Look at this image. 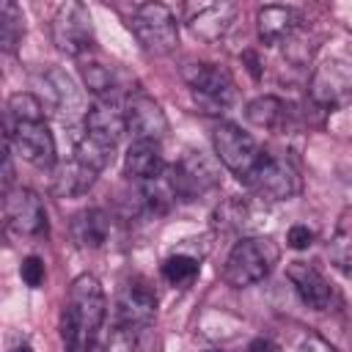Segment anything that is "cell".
Masks as SVG:
<instances>
[{
	"instance_id": "cell-1",
	"label": "cell",
	"mask_w": 352,
	"mask_h": 352,
	"mask_svg": "<svg viewBox=\"0 0 352 352\" xmlns=\"http://www.w3.org/2000/svg\"><path fill=\"white\" fill-rule=\"evenodd\" d=\"M104 314H107V300L99 280L88 272L77 275L72 280L69 300L63 305V319H60V338L66 352H85V346L96 341Z\"/></svg>"
},
{
	"instance_id": "cell-2",
	"label": "cell",
	"mask_w": 352,
	"mask_h": 352,
	"mask_svg": "<svg viewBox=\"0 0 352 352\" xmlns=\"http://www.w3.org/2000/svg\"><path fill=\"white\" fill-rule=\"evenodd\" d=\"M278 256L280 250L270 236H242L226 258L223 280L234 289L253 286L272 272V267L278 264Z\"/></svg>"
},
{
	"instance_id": "cell-3",
	"label": "cell",
	"mask_w": 352,
	"mask_h": 352,
	"mask_svg": "<svg viewBox=\"0 0 352 352\" xmlns=\"http://www.w3.org/2000/svg\"><path fill=\"white\" fill-rule=\"evenodd\" d=\"M129 28H132L135 38L140 41V47L146 52H151V55H168L179 44L176 16L162 3H140V6H135Z\"/></svg>"
},
{
	"instance_id": "cell-4",
	"label": "cell",
	"mask_w": 352,
	"mask_h": 352,
	"mask_svg": "<svg viewBox=\"0 0 352 352\" xmlns=\"http://www.w3.org/2000/svg\"><path fill=\"white\" fill-rule=\"evenodd\" d=\"M212 146H214L217 160L239 182H248L250 173L256 170V165L264 157V151L256 146V140L248 132H242L236 124H228V121L214 124V129H212Z\"/></svg>"
},
{
	"instance_id": "cell-5",
	"label": "cell",
	"mask_w": 352,
	"mask_h": 352,
	"mask_svg": "<svg viewBox=\"0 0 352 352\" xmlns=\"http://www.w3.org/2000/svg\"><path fill=\"white\" fill-rule=\"evenodd\" d=\"M50 33H52V44L72 58H82L96 41L91 11L77 0L58 6L52 25H50Z\"/></svg>"
},
{
	"instance_id": "cell-6",
	"label": "cell",
	"mask_w": 352,
	"mask_h": 352,
	"mask_svg": "<svg viewBox=\"0 0 352 352\" xmlns=\"http://www.w3.org/2000/svg\"><path fill=\"white\" fill-rule=\"evenodd\" d=\"M245 184L261 201H289V198L300 195V190H302V179H300L297 168L289 160L270 157V154L261 157V162L256 165V170L250 173V179Z\"/></svg>"
},
{
	"instance_id": "cell-7",
	"label": "cell",
	"mask_w": 352,
	"mask_h": 352,
	"mask_svg": "<svg viewBox=\"0 0 352 352\" xmlns=\"http://www.w3.org/2000/svg\"><path fill=\"white\" fill-rule=\"evenodd\" d=\"M182 77L192 88L195 99L201 104L212 107L214 113L228 107L236 99V85H234L231 74L214 63H187L182 69Z\"/></svg>"
},
{
	"instance_id": "cell-8",
	"label": "cell",
	"mask_w": 352,
	"mask_h": 352,
	"mask_svg": "<svg viewBox=\"0 0 352 352\" xmlns=\"http://www.w3.org/2000/svg\"><path fill=\"white\" fill-rule=\"evenodd\" d=\"M308 96L322 110H333L341 102H346L352 96V63L341 58H330L319 63L311 74Z\"/></svg>"
},
{
	"instance_id": "cell-9",
	"label": "cell",
	"mask_w": 352,
	"mask_h": 352,
	"mask_svg": "<svg viewBox=\"0 0 352 352\" xmlns=\"http://www.w3.org/2000/svg\"><path fill=\"white\" fill-rule=\"evenodd\" d=\"M8 146L30 165L36 168H55V138L47 129L44 121H25V124H8L6 126Z\"/></svg>"
},
{
	"instance_id": "cell-10",
	"label": "cell",
	"mask_w": 352,
	"mask_h": 352,
	"mask_svg": "<svg viewBox=\"0 0 352 352\" xmlns=\"http://www.w3.org/2000/svg\"><path fill=\"white\" fill-rule=\"evenodd\" d=\"M6 226L19 236H33L47 228V212L41 198L28 187H11L3 198Z\"/></svg>"
},
{
	"instance_id": "cell-11",
	"label": "cell",
	"mask_w": 352,
	"mask_h": 352,
	"mask_svg": "<svg viewBox=\"0 0 352 352\" xmlns=\"http://www.w3.org/2000/svg\"><path fill=\"white\" fill-rule=\"evenodd\" d=\"M154 314H157V294H154V289L143 278H135V280L124 283V289L118 294V302H116L118 327L121 330L148 327Z\"/></svg>"
},
{
	"instance_id": "cell-12",
	"label": "cell",
	"mask_w": 352,
	"mask_h": 352,
	"mask_svg": "<svg viewBox=\"0 0 352 352\" xmlns=\"http://www.w3.org/2000/svg\"><path fill=\"white\" fill-rule=\"evenodd\" d=\"M126 132L135 140H154L160 143L168 135V116L148 94H132L124 104Z\"/></svg>"
},
{
	"instance_id": "cell-13",
	"label": "cell",
	"mask_w": 352,
	"mask_h": 352,
	"mask_svg": "<svg viewBox=\"0 0 352 352\" xmlns=\"http://www.w3.org/2000/svg\"><path fill=\"white\" fill-rule=\"evenodd\" d=\"M168 173L173 179L179 198H192L217 184V170L201 151H190L184 160H179L173 168H168Z\"/></svg>"
},
{
	"instance_id": "cell-14",
	"label": "cell",
	"mask_w": 352,
	"mask_h": 352,
	"mask_svg": "<svg viewBox=\"0 0 352 352\" xmlns=\"http://www.w3.org/2000/svg\"><path fill=\"white\" fill-rule=\"evenodd\" d=\"M286 275H289V280H292L297 297L302 300V305H308V308H314V311L330 308V302H333V289H330V283L324 280V275H322L316 267H311V264H305V261H292L289 270H286Z\"/></svg>"
},
{
	"instance_id": "cell-15",
	"label": "cell",
	"mask_w": 352,
	"mask_h": 352,
	"mask_svg": "<svg viewBox=\"0 0 352 352\" xmlns=\"http://www.w3.org/2000/svg\"><path fill=\"white\" fill-rule=\"evenodd\" d=\"M256 28H258L261 44L275 47L289 41L300 30V16L289 6H261L256 14Z\"/></svg>"
},
{
	"instance_id": "cell-16",
	"label": "cell",
	"mask_w": 352,
	"mask_h": 352,
	"mask_svg": "<svg viewBox=\"0 0 352 352\" xmlns=\"http://www.w3.org/2000/svg\"><path fill=\"white\" fill-rule=\"evenodd\" d=\"M85 132L116 146V143L121 140V135L126 132L124 110H121L110 96L96 99V102L85 110Z\"/></svg>"
},
{
	"instance_id": "cell-17",
	"label": "cell",
	"mask_w": 352,
	"mask_h": 352,
	"mask_svg": "<svg viewBox=\"0 0 352 352\" xmlns=\"http://www.w3.org/2000/svg\"><path fill=\"white\" fill-rule=\"evenodd\" d=\"M234 14L236 8L231 3H198V6H187V25L195 36L214 41L217 36L226 33Z\"/></svg>"
},
{
	"instance_id": "cell-18",
	"label": "cell",
	"mask_w": 352,
	"mask_h": 352,
	"mask_svg": "<svg viewBox=\"0 0 352 352\" xmlns=\"http://www.w3.org/2000/svg\"><path fill=\"white\" fill-rule=\"evenodd\" d=\"M94 182H96V170L82 165L77 157H72L52 168L50 190L55 198H80L94 187Z\"/></svg>"
},
{
	"instance_id": "cell-19",
	"label": "cell",
	"mask_w": 352,
	"mask_h": 352,
	"mask_svg": "<svg viewBox=\"0 0 352 352\" xmlns=\"http://www.w3.org/2000/svg\"><path fill=\"white\" fill-rule=\"evenodd\" d=\"M44 82V107L50 113H58V116H72L74 110H80V94L72 82V77L58 69V66H50L41 77Z\"/></svg>"
},
{
	"instance_id": "cell-20",
	"label": "cell",
	"mask_w": 352,
	"mask_h": 352,
	"mask_svg": "<svg viewBox=\"0 0 352 352\" xmlns=\"http://www.w3.org/2000/svg\"><path fill=\"white\" fill-rule=\"evenodd\" d=\"M124 170L129 179H135L138 184L165 173V160H162V148L154 140H135L126 148L124 157Z\"/></svg>"
},
{
	"instance_id": "cell-21",
	"label": "cell",
	"mask_w": 352,
	"mask_h": 352,
	"mask_svg": "<svg viewBox=\"0 0 352 352\" xmlns=\"http://www.w3.org/2000/svg\"><path fill=\"white\" fill-rule=\"evenodd\" d=\"M113 231V220L104 209H82L80 214L72 217V239L82 250H96L107 245Z\"/></svg>"
},
{
	"instance_id": "cell-22",
	"label": "cell",
	"mask_w": 352,
	"mask_h": 352,
	"mask_svg": "<svg viewBox=\"0 0 352 352\" xmlns=\"http://www.w3.org/2000/svg\"><path fill=\"white\" fill-rule=\"evenodd\" d=\"M245 118L261 129H280L289 118V107L278 96H258L245 107Z\"/></svg>"
},
{
	"instance_id": "cell-23",
	"label": "cell",
	"mask_w": 352,
	"mask_h": 352,
	"mask_svg": "<svg viewBox=\"0 0 352 352\" xmlns=\"http://www.w3.org/2000/svg\"><path fill=\"white\" fill-rule=\"evenodd\" d=\"M25 36V16L14 0L0 3V47L3 52H14Z\"/></svg>"
},
{
	"instance_id": "cell-24",
	"label": "cell",
	"mask_w": 352,
	"mask_h": 352,
	"mask_svg": "<svg viewBox=\"0 0 352 352\" xmlns=\"http://www.w3.org/2000/svg\"><path fill=\"white\" fill-rule=\"evenodd\" d=\"M113 151H116V146L113 143H107V140H99V138H94V135H82L80 140H77V148H74V157L82 162V165H88L91 170H104L107 165H110V160H113Z\"/></svg>"
},
{
	"instance_id": "cell-25",
	"label": "cell",
	"mask_w": 352,
	"mask_h": 352,
	"mask_svg": "<svg viewBox=\"0 0 352 352\" xmlns=\"http://www.w3.org/2000/svg\"><path fill=\"white\" fill-rule=\"evenodd\" d=\"M44 102L41 96L30 94V91H16L8 96L6 113H8V124H25V121H44Z\"/></svg>"
},
{
	"instance_id": "cell-26",
	"label": "cell",
	"mask_w": 352,
	"mask_h": 352,
	"mask_svg": "<svg viewBox=\"0 0 352 352\" xmlns=\"http://www.w3.org/2000/svg\"><path fill=\"white\" fill-rule=\"evenodd\" d=\"M250 206L242 201V198H231V201H226L223 206H217V212H214V226L217 228H223V231H234V234H245V236H250L248 231H250Z\"/></svg>"
},
{
	"instance_id": "cell-27",
	"label": "cell",
	"mask_w": 352,
	"mask_h": 352,
	"mask_svg": "<svg viewBox=\"0 0 352 352\" xmlns=\"http://www.w3.org/2000/svg\"><path fill=\"white\" fill-rule=\"evenodd\" d=\"M162 278L170 286H190L198 278V258L195 256H187V253L168 256L162 261Z\"/></svg>"
},
{
	"instance_id": "cell-28",
	"label": "cell",
	"mask_w": 352,
	"mask_h": 352,
	"mask_svg": "<svg viewBox=\"0 0 352 352\" xmlns=\"http://www.w3.org/2000/svg\"><path fill=\"white\" fill-rule=\"evenodd\" d=\"M82 80H85V88L96 96V99H104V96H110V91H113V74H110V69L107 66H102V63H82Z\"/></svg>"
},
{
	"instance_id": "cell-29",
	"label": "cell",
	"mask_w": 352,
	"mask_h": 352,
	"mask_svg": "<svg viewBox=\"0 0 352 352\" xmlns=\"http://www.w3.org/2000/svg\"><path fill=\"white\" fill-rule=\"evenodd\" d=\"M327 258H330V264H333L338 272L349 275V272H352V234L338 231V234L330 239V245H327Z\"/></svg>"
},
{
	"instance_id": "cell-30",
	"label": "cell",
	"mask_w": 352,
	"mask_h": 352,
	"mask_svg": "<svg viewBox=\"0 0 352 352\" xmlns=\"http://www.w3.org/2000/svg\"><path fill=\"white\" fill-rule=\"evenodd\" d=\"M19 275H22V280L30 286V289H38L41 283H44V261L38 258V256H28V258H22V267H19Z\"/></svg>"
},
{
	"instance_id": "cell-31",
	"label": "cell",
	"mask_w": 352,
	"mask_h": 352,
	"mask_svg": "<svg viewBox=\"0 0 352 352\" xmlns=\"http://www.w3.org/2000/svg\"><path fill=\"white\" fill-rule=\"evenodd\" d=\"M311 242H314V231L308 226H292L286 231V245L292 250H305V248H311Z\"/></svg>"
},
{
	"instance_id": "cell-32",
	"label": "cell",
	"mask_w": 352,
	"mask_h": 352,
	"mask_svg": "<svg viewBox=\"0 0 352 352\" xmlns=\"http://www.w3.org/2000/svg\"><path fill=\"white\" fill-rule=\"evenodd\" d=\"M297 352H336V349H333L330 341H324L322 336H308V338L297 346Z\"/></svg>"
},
{
	"instance_id": "cell-33",
	"label": "cell",
	"mask_w": 352,
	"mask_h": 352,
	"mask_svg": "<svg viewBox=\"0 0 352 352\" xmlns=\"http://www.w3.org/2000/svg\"><path fill=\"white\" fill-rule=\"evenodd\" d=\"M11 182H14V148L6 140V154H3V187H6V192L11 190Z\"/></svg>"
},
{
	"instance_id": "cell-34",
	"label": "cell",
	"mask_w": 352,
	"mask_h": 352,
	"mask_svg": "<svg viewBox=\"0 0 352 352\" xmlns=\"http://www.w3.org/2000/svg\"><path fill=\"white\" fill-rule=\"evenodd\" d=\"M250 352H283L272 338H253L250 341Z\"/></svg>"
},
{
	"instance_id": "cell-35",
	"label": "cell",
	"mask_w": 352,
	"mask_h": 352,
	"mask_svg": "<svg viewBox=\"0 0 352 352\" xmlns=\"http://www.w3.org/2000/svg\"><path fill=\"white\" fill-rule=\"evenodd\" d=\"M14 352H33L28 344H19V346H14Z\"/></svg>"
}]
</instances>
